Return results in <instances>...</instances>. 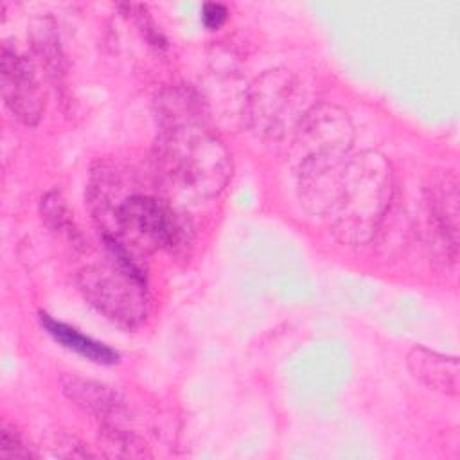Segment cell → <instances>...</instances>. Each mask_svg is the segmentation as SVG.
<instances>
[{
	"mask_svg": "<svg viewBox=\"0 0 460 460\" xmlns=\"http://www.w3.org/2000/svg\"><path fill=\"white\" fill-rule=\"evenodd\" d=\"M40 323L47 331V334L52 340H56L59 345H63L68 350H74L75 354H79L93 363L113 365L119 361L117 350H113L111 347H108L102 341H97V340L79 332L77 329H74L59 320H54L47 313H40Z\"/></svg>",
	"mask_w": 460,
	"mask_h": 460,
	"instance_id": "obj_10",
	"label": "cell"
},
{
	"mask_svg": "<svg viewBox=\"0 0 460 460\" xmlns=\"http://www.w3.org/2000/svg\"><path fill=\"white\" fill-rule=\"evenodd\" d=\"M352 144L354 126L343 108L320 102L302 117L293 133L289 162L298 180V196L309 212L327 216Z\"/></svg>",
	"mask_w": 460,
	"mask_h": 460,
	"instance_id": "obj_2",
	"label": "cell"
},
{
	"mask_svg": "<svg viewBox=\"0 0 460 460\" xmlns=\"http://www.w3.org/2000/svg\"><path fill=\"white\" fill-rule=\"evenodd\" d=\"M59 383L63 394L83 411L97 419L101 426L122 424L126 417V401L115 388L75 374L61 376Z\"/></svg>",
	"mask_w": 460,
	"mask_h": 460,
	"instance_id": "obj_7",
	"label": "cell"
},
{
	"mask_svg": "<svg viewBox=\"0 0 460 460\" xmlns=\"http://www.w3.org/2000/svg\"><path fill=\"white\" fill-rule=\"evenodd\" d=\"M408 370L424 386L446 394L458 395V359L426 347H413L406 358Z\"/></svg>",
	"mask_w": 460,
	"mask_h": 460,
	"instance_id": "obj_9",
	"label": "cell"
},
{
	"mask_svg": "<svg viewBox=\"0 0 460 460\" xmlns=\"http://www.w3.org/2000/svg\"><path fill=\"white\" fill-rule=\"evenodd\" d=\"M305 101L307 93L300 77L286 68H273L250 84L244 117L250 129L262 140H282L295 133L311 108Z\"/></svg>",
	"mask_w": 460,
	"mask_h": 460,
	"instance_id": "obj_4",
	"label": "cell"
},
{
	"mask_svg": "<svg viewBox=\"0 0 460 460\" xmlns=\"http://www.w3.org/2000/svg\"><path fill=\"white\" fill-rule=\"evenodd\" d=\"M156 162L164 180L189 199L217 198L232 176V156L207 126L199 97L190 88L172 86L156 97Z\"/></svg>",
	"mask_w": 460,
	"mask_h": 460,
	"instance_id": "obj_1",
	"label": "cell"
},
{
	"mask_svg": "<svg viewBox=\"0 0 460 460\" xmlns=\"http://www.w3.org/2000/svg\"><path fill=\"white\" fill-rule=\"evenodd\" d=\"M41 217L45 219V223L56 230V232H63L66 234L72 241H74V234L79 235L74 228L70 212L63 201V198L59 196V192L52 190L49 194H45L41 198Z\"/></svg>",
	"mask_w": 460,
	"mask_h": 460,
	"instance_id": "obj_11",
	"label": "cell"
},
{
	"mask_svg": "<svg viewBox=\"0 0 460 460\" xmlns=\"http://www.w3.org/2000/svg\"><path fill=\"white\" fill-rule=\"evenodd\" d=\"M77 288L104 318L122 327L138 325L147 313L144 271L115 264H90L79 270Z\"/></svg>",
	"mask_w": 460,
	"mask_h": 460,
	"instance_id": "obj_5",
	"label": "cell"
},
{
	"mask_svg": "<svg viewBox=\"0 0 460 460\" xmlns=\"http://www.w3.org/2000/svg\"><path fill=\"white\" fill-rule=\"evenodd\" d=\"M0 84L9 111L27 126L38 124L45 110V95L32 61L4 47L0 58Z\"/></svg>",
	"mask_w": 460,
	"mask_h": 460,
	"instance_id": "obj_6",
	"label": "cell"
},
{
	"mask_svg": "<svg viewBox=\"0 0 460 460\" xmlns=\"http://www.w3.org/2000/svg\"><path fill=\"white\" fill-rule=\"evenodd\" d=\"M429 226L447 259H455L458 244V183L453 174H444L428 187L426 194Z\"/></svg>",
	"mask_w": 460,
	"mask_h": 460,
	"instance_id": "obj_8",
	"label": "cell"
},
{
	"mask_svg": "<svg viewBox=\"0 0 460 460\" xmlns=\"http://www.w3.org/2000/svg\"><path fill=\"white\" fill-rule=\"evenodd\" d=\"M228 16V9L217 2H207L201 7V22L208 31L219 29Z\"/></svg>",
	"mask_w": 460,
	"mask_h": 460,
	"instance_id": "obj_13",
	"label": "cell"
},
{
	"mask_svg": "<svg viewBox=\"0 0 460 460\" xmlns=\"http://www.w3.org/2000/svg\"><path fill=\"white\" fill-rule=\"evenodd\" d=\"M395 190L390 162L379 151L350 155L338 178L327 216L334 237L363 246L379 230Z\"/></svg>",
	"mask_w": 460,
	"mask_h": 460,
	"instance_id": "obj_3",
	"label": "cell"
},
{
	"mask_svg": "<svg viewBox=\"0 0 460 460\" xmlns=\"http://www.w3.org/2000/svg\"><path fill=\"white\" fill-rule=\"evenodd\" d=\"M0 456L2 458H32L36 456L25 440L14 429L2 426L0 431Z\"/></svg>",
	"mask_w": 460,
	"mask_h": 460,
	"instance_id": "obj_12",
	"label": "cell"
}]
</instances>
